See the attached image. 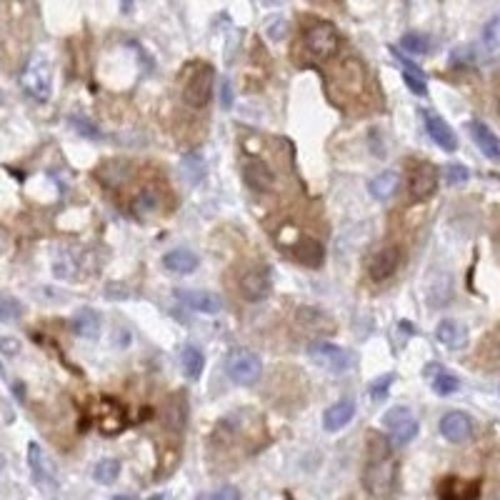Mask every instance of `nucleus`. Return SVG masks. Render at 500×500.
<instances>
[{
	"instance_id": "34",
	"label": "nucleus",
	"mask_w": 500,
	"mask_h": 500,
	"mask_svg": "<svg viewBox=\"0 0 500 500\" xmlns=\"http://www.w3.org/2000/svg\"><path fill=\"white\" fill-rule=\"evenodd\" d=\"M430 385H433V390L438 395H453V393H458V388H461V380H458L453 373L438 371L433 376V380H430Z\"/></svg>"
},
{
	"instance_id": "1",
	"label": "nucleus",
	"mask_w": 500,
	"mask_h": 500,
	"mask_svg": "<svg viewBox=\"0 0 500 500\" xmlns=\"http://www.w3.org/2000/svg\"><path fill=\"white\" fill-rule=\"evenodd\" d=\"M395 480H398V461L393 456L388 458H373L366 463L363 470V485L376 498H385L393 493Z\"/></svg>"
},
{
	"instance_id": "10",
	"label": "nucleus",
	"mask_w": 500,
	"mask_h": 500,
	"mask_svg": "<svg viewBox=\"0 0 500 500\" xmlns=\"http://www.w3.org/2000/svg\"><path fill=\"white\" fill-rule=\"evenodd\" d=\"M243 180L258 193H270L276 188V173L260 158H248L243 163Z\"/></svg>"
},
{
	"instance_id": "29",
	"label": "nucleus",
	"mask_w": 500,
	"mask_h": 500,
	"mask_svg": "<svg viewBox=\"0 0 500 500\" xmlns=\"http://www.w3.org/2000/svg\"><path fill=\"white\" fill-rule=\"evenodd\" d=\"M438 495L440 498H475V495H480V483H463L458 478H443V483H438Z\"/></svg>"
},
{
	"instance_id": "46",
	"label": "nucleus",
	"mask_w": 500,
	"mask_h": 500,
	"mask_svg": "<svg viewBox=\"0 0 500 500\" xmlns=\"http://www.w3.org/2000/svg\"><path fill=\"white\" fill-rule=\"evenodd\" d=\"M3 466H6V458L0 456V470H3Z\"/></svg>"
},
{
	"instance_id": "24",
	"label": "nucleus",
	"mask_w": 500,
	"mask_h": 500,
	"mask_svg": "<svg viewBox=\"0 0 500 500\" xmlns=\"http://www.w3.org/2000/svg\"><path fill=\"white\" fill-rule=\"evenodd\" d=\"M355 416V403L353 400H340V403L331 405L326 413H323V428H326L328 433H338V430H343Z\"/></svg>"
},
{
	"instance_id": "36",
	"label": "nucleus",
	"mask_w": 500,
	"mask_h": 500,
	"mask_svg": "<svg viewBox=\"0 0 500 500\" xmlns=\"http://www.w3.org/2000/svg\"><path fill=\"white\" fill-rule=\"evenodd\" d=\"M23 315V305L13 298H0V323H11Z\"/></svg>"
},
{
	"instance_id": "21",
	"label": "nucleus",
	"mask_w": 500,
	"mask_h": 500,
	"mask_svg": "<svg viewBox=\"0 0 500 500\" xmlns=\"http://www.w3.org/2000/svg\"><path fill=\"white\" fill-rule=\"evenodd\" d=\"M390 53L395 56L398 65L403 68V80H405V85L411 88V93H416V96L425 98V96H428V78H425V73L421 70V65H416V63H413L411 58L400 56L398 48H390Z\"/></svg>"
},
{
	"instance_id": "20",
	"label": "nucleus",
	"mask_w": 500,
	"mask_h": 500,
	"mask_svg": "<svg viewBox=\"0 0 500 500\" xmlns=\"http://www.w3.org/2000/svg\"><path fill=\"white\" fill-rule=\"evenodd\" d=\"M28 466H30V473H33L35 485H40V488H51L56 473H53L51 461H48V456H45V450L40 448L38 443L28 445Z\"/></svg>"
},
{
	"instance_id": "35",
	"label": "nucleus",
	"mask_w": 500,
	"mask_h": 500,
	"mask_svg": "<svg viewBox=\"0 0 500 500\" xmlns=\"http://www.w3.org/2000/svg\"><path fill=\"white\" fill-rule=\"evenodd\" d=\"M400 48L413 53V56H425V53L430 51V38L423 33H405L403 38H400Z\"/></svg>"
},
{
	"instance_id": "18",
	"label": "nucleus",
	"mask_w": 500,
	"mask_h": 500,
	"mask_svg": "<svg viewBox=\"0 0 500 500\" xmlns=\"http://www.w3.org/2000/svg\"><path fill=\"white\" fill-rule=\"evenodd\" d=\"M98 428L105 435H115L125 428V411L115 400H101V405H98Z\"/></svg>"
},
{
	"instance_id": "8",
	"label": "nucleus",
	"mask_w": 500,
	"mask_h": 500,
	"mask_svg": "<svg viewBox=\"0 0 500 500\" xmlns=\"http://www.w3.org/2000/svg\"><path fill=\"white\" fill-rule=\"evenodd\" d=\"M308 353L318 366L326 368V371H331V373H345L350 366H353V355H350L345 348H340V345L313 343L308 348Z\"/></svg>"
},
{
	"instance_id": "39",
	"label": "nucleus",
	"mask_w": 500,
	"mask_h": 500,
	"mask_svg": "<svg viewBox=\"0 0 500 500\" xmlns=\"http://www.w3.org/2000/svg\"><path fill=\"white\" fill-rule=\"evenodd\" d=\"M70 123H73L75 133H80L83 138H88V141H96V138H101V130H98L96 125L90 123V120H85V118H73Z\"/></svg>"
},
{
	"instance_id": "11",
	"label": "nucleus",
	"mask_w": 500,
	"mask_h": 500,
	"mask_svg": "<svg viewBox=\"0 0 500 500\" xmlns=\"http://www.w3.org/2000/svg\"><path fill=\"white\" fill-rule=\"evenodd\" d=\"M273 288V281H270V270L268 268H250L248 273H243L241 278V293L248 303H258Z\"/></svg>"
},
{
	"instance_id": "45",
	"label": "nucleus",
	"mask_w": 500,
	"mask_h": 500,
	"mask_svg": "<svg viewBox=\"0 0 500 500\" xmlns=\"http://www.w3.org/2000/svg\"><path fill=\"white\" fill-rule=\"evenodd\" d=\"M120 11H123V13L133 11V0H120Z\"/></svg>"
},
{
	"instance_id": "22",
	"label": "nucleus",
	"mask_w": 500,
	"mask_h": 500,
	"mask_svg": "<svg viewBox=\"0 0 500 500\" xmlns=\"http://www.w3.org/2000/svg\"><path fill=\"white\" fill-rule=\"evenodd\" d=\"M468 133L473 135V141L480 148V153L488 155V160H500V141L488 125L480 123V120H470L468 123Z\"/></svg>"
},
{
	"instance_id": "15",
	"label": "nucleus",
	"mask_w": 500,
	"mask_h": 500,
	"mask_svg": "<svg viewBox=\"0 0 500 500\" xmlns=\"http://www.w3.org/2000/svg\"><path fill=\"white\" fill-rule=\"evenodd\" d=\"M133 175V165L130 160H123V158H110L101 168L96 170V178L101 180L105 188H120L125 186V180Z\"/></svg>"
},
{
	"instance_id": "23",
	"label": "nucleus",
	"mask_w": 500,
	"mask_h": 500,
	"mask_svg": "<svg viewBox=\"0 0 500 500\" xmlns=\"http://www.w3.org/2000/svg\"><path fill=\"white\" fill-rule=\"evenodd\" d=\"M435 338L448 350H461L468 343V328L461 326L458 321H440L435 328Z\"/></svg>"
},
{
	"instance_id": "43",
	"label": "nucleus",
	"mask_w": 500,
	"mask_h": 500,
	"mask_svg": "<svg viewBox=\"0 0 500 500\" xmlns=\"http://www.w3.org/2000/svg\"><path fill=\"white\" fill-rule=\"evenodd\" d=\"M453 60L456 63H473L475 60V53H473L470 45H463V48H456V51H453Z\"/></svg>"
},
{
	"instance_id": "5",
	"label": "nucleus",
	"mask_w": 500,
	"mask_h": 500,
	"mask_svg": "<svg viewBox=\"0 0 500 500\" xmlns=\"http://www.w3.org/2000/svg\"><path fill=\"white\" fill-rule=\"evenodd\" d=\"M331 88L338 93V98H358L366 88V70L363 63L350 58V60L340 63L335 73H333Z\"/></svg>"
},
{
	"instance_id": "19",
	"label": "nucleus",
	"mask_w": 500,
	"mask_h": 500,
	"mask_svg": "<svg viewBox=\"0 0 500 500\" xmlns=\"http://www.w3.org/2000/svg\"><path fill=\"white\" fill-rule=\"evenodd\" d=\"M423 115V120H425V130H428V135L433 138L435 143H438L443 150H448V153H453L458 148V141H456V133H453V128H450L448 123H445L440 115H435V113H428V110H423L421 113Z\"/></svg>"
},
{
	"instance_id": "2",
	"label": "nucleus",
	"mask_w": 500,
	"mask_h": 500,
	"mask_svg": "<svg viewBox=\"0 0 500 500\" xmlns=\"http://www.w3.org/2000/svg\"><path fill=\"white\" fill-rule=\"evenodd\" d=\"M303 45L310 58H315V60H328V58L335 56L338 48H340V33L335 30L333 23L318 20L305 28Z\"/></svg>"
},
{
	"instance_id": "16",
	"label": "nucleus",
	"mask_w": 500,
	"mask_h": 500,
	"mask_svg": "<svg viewBox=\"0 0 500 500\" xmlns=\"http://www.w3.org/2000/svg\"><path fill=\"white\" fill-rule=\"evenodd\" d=\"M398 265H400V250L395 245H388V248H383L380 253L373 255L368 273H371L373 281L380 283V281H388L390 276H395Z\"/></svg>"
},
{
	"instance_id": "31",
	"label": "nucleus",
	"mask_w": 500,
	"mask_h": 500,
	"mask_svg": "<svg viewBox=\"0 0 500 500\" xmlns=\"http://www.w3.org/2000/svg\"><path fill=\"white\" fill-rule=\"evenodd\" d=\"M395 191H398V173H393V170H385L371 180V195L376 200H390Z\"/></svg>"
},
{
	"instance_id": "13",
	"label": "nucleus",
	"mask_w": 500,
	"mask_h": 500,
	"mask_svg": "<svg viewBox=\"0 0 500 500\" xmlns=\"http://www.w3.org/2000/svg\"><path fill=\"white\" fill-rule=\"evenodd\" d=\"M440 435L450 443H466L473 435V421L468 413L453 411L445 413L443 421H440Z\"/></svg>"
},
{
	"instance_id": "37",
	"label": "nucleus",
	"mask_w": 500,
	"mask_h": 500,
	"mask_svg": "<svg viewBox=\"0 0 500 500\" xmlns=\"http://www.w3.org/2000/svg\"><path fill=\"white\" fill-rule=\"evenodd\" d=\"M470 178V170L461 163H450L445 165V180H448V186H458V183H466Z\"/></svg>"
},
{
	"instance_id": "25",
	"label": "nucleus",
	"mask_w": 500,
	"mask_h": 500,
	"mask_svg": "<svg viewBox=\"0 0 500 500\" xmlns=\"http://www.w3.org/2000/svg\"><path fill=\"white\" fill-rule=\"evenodd\" d=\"M198 263H200L198 255L193 250H188V248H175V250L163 255V265L175 276H188V273H193L198 268Z\"/></svg>"
},
{
	"instance_id": "17",
	"label": "nucleus",
	"mask_w": 500,
	"mask_h": 500,
	"mask_svg": "<svg viewBox=\"0 0 500 500\" xmlns=\"http://www.w3.org/2000/svg\"><path fill=\"white\" fill-rule=\"evenodd\" d=\"M295 326L305 335H328V333H333V321L318 308H300L295 313Z\"/></svg>"
},
{
	"instance_id": "6",
	"label": "nucleus",
	"mask_w": 500,
	"mask_h": 500,
	"mask_svg": "<svg viewBox=\"0 0 500 500\" xmlns=\"http://www.w3.org/2000/svg\"><path fill=\"white\" fill-rule=\"evenodd\" d=\"M213 83H215V70L210 65H200L188 78L186 88H183V101L191 108H205L210 103V98H213Z\"/></svg>"
},
{
	"instance_id": "4",
	"label": "nucleus",
	"mask_w": 500,
	"mask_h": 500,
	"mask_svg": "<svg viewBox=\"0 0 500 500\" xmlns=\"http://www.w3.org/2000/svg\"><path fill=\"white\" fill-rule=\"evenodd\" d=\"M20 85L33 101H38V103L51 101L53 75H51L48 63H45V58H33V60L25 65V70L20 73Z\"/></svg>"
},
{
	"instance_id": "47",
	"label": "nucleus",
	"mask_w": 500,
	"mask_h": 500,
	"mask_svg": "<svg viewBox=\"0 0 500 500\" xmlns=\"http://www.w3.org/2000/svg\"><path fill=\"white\" fill-rule=\"evenodd\" d=\"M265 3H276V0H265Z\"/></svg>"
},
{
	"instance_id": "12",
	"label": "nucleus",
	"mask_w": 500,
	"mask_h": 500,
	"mask_svg": "<svg viewBox=\"0 0 500 500\" xmlns=\"http://www.w3.org/2000/svg\"><path fill=\"white\" fill-rule=\"evenodd\" d=\"M163 425L170 433H183L188 425V403H186V393H173L163 405Z\"/></svg>"
},
{
	"instance_id": "7",
	"label": "nucleus",
	"mask_w": 500,
	"mask_h": 500,
	"mask_svg": "<svg viewBox=\"0 0 500 500\" xmlns=\"http://www.w3.org/2000/svg\"><path fill=\"white\" fill-rule=\"evenodd\" d=\"M383 425L388 428L390 435L398 445L403 443H411L413 438L418 435V421L413 416L411 408H405V405H395L390 408L385 416H383Z\"/></svg>"
},
{
	"instance_id": "27",
	"label": "nucleus",
	"mask_w": 500,
	"mask_h": 500,
	"mask_svg": "<svg viewBox=\"0 0 500 500\" xmlns=\"http://www.w3.org/2000/svg\"><path fill=\"white\" fill-rule=\"evenodd\" d=\"M70 326H73V331L78 333L80 338H98V333H101V315L93 308H80L78 313L73 315Z\"/></svg>"
},
{
	"instance_id": "26",
	"label": "nucleus",
	"mask_w": 500,
	"mask_h": 500,
	"mask_svg": "<svg viewBox=\"0 0 500 500\" xmlns=\"http://www.w3.org/2000/svg\"><path fill=\"white\" fill-rule=\"evenodd\" d=\"M295 258L298 263L308 265V268H321L323 265V258H326V248H323L321 241H315V238H303V241L295 243Z\"/></svg>"
},
{
	"instance_id": "9",
	"label": "nucleus",
	"mask_w": 500,
	"mask_h": 500,
	"mask_svg": "<svg viewBox=\"0 0 500 500\" xmlns=\"http://www.w3.org/2000/svg\"><path fill=\"white\" fill-rule=\"evenodd\" d=\"M408 191H411L413 200H425L438 191V168L430 163H418L411 170V180H408Z\"/></svg>"
},
{
	"instance_id": "3",
	"label": "nucleus",
	"mask_w": 500,
	"mask_h": 500,
	"mask_svg": "<svg viewBox=\"0 0 500 500\" xmlns=\"http://www.w3.org/2000/svg\"><path fill=\"white\" fill-rule=\"evenodd\" d=\"M225 373L238 385H253L263 373L260 355L253 353L250 348H233L225 355Z\"/></svg>"
},
{
	"instance_id": "42",
	"label": "nucleus",
	"mask_w": 500,
	"mask_h": 500,
	"mask_svg": "<svg viewBox=\"0 0 500 500\" xmlns=\"http://www.w3.org/2000/svg\"><path fill=\"white\" fill-rule=\"evenodd\" d=\"M205 498H213V500H223V498L238 500V498H241V493H238L236 488H218V490H213V493H205Z\"/></svg>"
},
{
	"instance_id": "30",
	"label": "nucleus",
	"mask_w": 500,
	"mask_h": 500,
	"mask_svg": "<svg viewBox=\"0 0 500 500\" xmlns=\"http://www.w3.org/2000/svg\"><path fill=\"white\" fill-rule=\"evenodd\" d=\"M155 210H160V193H158L155 188H146V191H141L133 198L130 213H133L135 218H146V215L155 213Z\"/></svg>"
},
{
	"instance_id": "38",
	"label": "nucleus",
	"mask_w": 500,
	"mask_h": 500,
	"mask_svg": "<svg viewBox=\"0 0 500 500\" xmlns=\"http://www.w3.org/2000/svg\"><path fill=\"white\" fill-rule=\"evenodd\" d=\"M393 380H395L393 373H385V376L376 378V383L371 385V398L373 400H383V398H385V395H388V388L393 385Z\"/></svg>"
},
{
	"instance_id": "44",
	"label": "nucleus",
	"mask_w": 500,
	"mask_h": 500,
	"mask_svg": "<svg viewBox=\"0 0 500 500\" xmlns=\"http://www.w3.org/2000/svg\"><path fill=\"white\" fill-rule=\"evenodd\" d=\"M20 345L13 340V338H0V350H6V353H18Z\"/></svg>"
},
{
	"instance_id": "14",
	"label": "nucleus",
	"mask_w": 500,
	"mask_h": 500,
	"mask_svg": "<svg viewBox=\"0 0 500 500\" xmlns=\"http://www.w3.org/2000/svg\"><path fill=\"white\" fill-rule=\"evenodd\" d=\"M175 298L188 308L198 310V313H220L225 308L220 295L208 290H175Z\"/></svg>"
},
{
	"instance_id": "40",
	"label": "nucleus",
	"mask_w": 500,
	"mask_h": 500,
	"mask_svg": "<svg viewBox=\"0 0 500 500\" xmlns=\"http://www.w3.org/2000/svg\"><path fill=\"white\" fill-rule=\"evenodd\" d=\"M233 101H236V93H233V80L223 78L220 80V105H223L225 110H231Z\"/></svg>"
},
{
	"instance_id": "32",
	"label": "nucleus",
	"mask_w": 500,
	"mask_h": 500,
	"mask_svg": "<svg viewBox=\"0 0 500 500\" xmlns=\"http://www.w3.org/2000/svg\"><path fill=\"white\" fill-rule=\"evenodd\" d=\"M480 45H483L485 56H488L490 60H495V58H498V48H500V18H490V20L485 23L483 35H480Z\"/></svg>"
},
{
	"instance_id": "28",
	"label": "nucleus",
	"mask_w": 500,
	"mask_h": 500,
	"mask_svg": "<svg viewBox=\"0 0 500 500\" xmlns=\"http://www.w3.org/2000/svg\"><path fill=\"white\" fill-rule=\"evenodd\" d=\"M180 368H183L188 380H198V378L203 376V371H205V358H203V353L195 345H183V350H180Z\"/></svg>"
},
{
	"instance_id": "33",
	"label": "nucleus",
	"mask_w": 500,
	"mask_h": 500,
	"mask_svg": "<svg viewBox=\"0 0 500 500\" xmlns=\"http://www.w3.org/2000/svg\"><path fill=\"white\" fill-rule=\"evenodd\" d=\"M118 475H120V463L115 461V458H105V461L98 463L96 470H93V478H96V483H101V485L115 483Z\"/></svg>"
},
{
	"instance_id": "41",
	"label": "nucleus",
	"mask_w": 500,
	"mask_h": 500,
	"mask_svg": "<svg viewBox=\"0 0 500 500\" xmlns=\"http://www.w3.org/2000/svg\"><path fill=\"white\" fill-rule=\"evenodd\" d=\"M268 35H270V40H281L283 35H286V30H288V23H286V18H270L268 20Z\"/></svg>"
}]
</instances>
